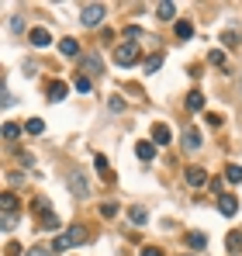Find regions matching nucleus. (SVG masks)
<instances>
[{"instance_id":"obj_11","label":"nucleus","mask_w":242,"mask_h":256,"mask_svg":"<svg viewBox=\"0 0 242 256\" xmlns=\"http://www.w3.org/2000/svg\"><path fill=\"white\" fill-rule=\"evenodd\" d=\"M198 146H201V132H198V128H187V132H184V149L190 152V149H198Z\"/></svg>"},{"instance_id":"obj_17","label":"nucleus","mask_w":242,"mask_h":256,"mask_svg":"<svg viewBox=\"0 0 242 256\" xmlns=\"http://www.w3.org/2000/svg\"><path fill=\"white\" fill-rule=\"evenodd\" d=\"M128 222H132V225H146V222H149V212H146V208H128Z\"/></svg>"},{"instance_id":"obj_6","label":"nucleus","mask_w":242,"mask_h":256,"mask_svg":"<svg viewBox=\"0 0 242 256\" xmlns=\"http://www.w3.org/2000/svg\"><path fill=\"white\" fill-rule=\"evenodd\" d=\"M218 208L225 218H232V214L239 212V201H236V194H218Z\"/></svg>"},{"instance_id":"obj_13","label":"nucleus","mask_w":242,"mask_h":256,"mask_svg":"<svg viewBox=\"0 0 242 256\" xmlns=\"http://www.w3.org/2000/svg\"><path fill=\"white\" fill-rule=\"evenodd\" d=\"M94 166H97V173L111 184V176H114V173H111V166H108V156H94Z\"/></svg>"},{"instance_id":"obj_7","label":"nucleus","mask_w":242,"mask_h":256,"mask_svg":"<svg viewBox=\"0 0 242 256\" xmlns=\"http://www.w3.org/2000/svg\"><path fill=\"white\" fill-rule=\"evenodd\" d=\"M28 42L35 45V48H45V45H52V35H48L45 28H32V32H28Z\"/></svg>"},{"instance_id":"obj_4","label":"nucleus","mask_w":242,"mask_h":256,"mask_svg":"<svg viewBox=\"0 0 242 256\" xmlns=\"http://www.w3.org/2000/svg\"><path fill=\"white\" fill-rule=\"evenodd\" d=\"M80 70H83V76H90V80H97L104 66H100V59H97V56H80Z\"/></svg>"},{"instance_id":"obj_3","label":"nucleus","mask_w":242,"mask_h":256,"mask_svg":"<svg viewBox=\"0 0 242 256\" xmlns=\"http://www.w3.org/2000/svg\"><path fill=\"white\" fill-rule=\"evenodd\" d=\"M104 14H108V7H104V4H83V7H80V24L97 28V24L104 21Z\"/></svg>"},{"instance_id":"obj_5","label":"nucleus","mask_w":242,"mask_h":256,"mask_svg":"<svg viewBox=\"0 0 242 256\" xmlns=\"http://www.w3.org/2000/svg\"><path fill=\"white\" fill-rule=\"evenodd\" d=\"M184 180H187V187H194V190H198V187L208 184V173H204L201 166H190V170L184 173Z\"/></svg>"},{"instance_id":"obj_34","label":"nucleus","mask_w":242,"mask_h":256,"mask_svg":"<svg viewBox=\"0 0 242 256\" xmlns=\"http://www.w3.org/2000/svg\"><path fill=\"white\" fill-rule=\"evenodd\" d=\"M142 256H162L160 246H142Z\"/></svg>"},{"instance_id":"obj_12","label":"nucleus","mask_w":242,"mask_h":256,"mask_svg":"<svg viewBox=\"0 0 242 256\" xmlns=\"http://www.w3.org/2000/svg\"><path fill=\"white\" fill-rule=\"evenodd\" d=\"M66 90H70V86L62 84V80H52V84H48V100H62Z\"/></svg>"},{"instance_id":"obj_24","label":"nucleus","mask_w":242,"mask_h":256,"mask_svg":"<svg viewBox=\"0 0 242 256\" xmlns=\"http://www.w3.org/2000/svg\"><path fill=\"white\" fill-rule=\"evenodd\" d=\"M194 35V24L190 21H176V38H190Z\"/></svg>"},{"instance_id":"obj_19","label":"nucleus","mask_w":242,"mask_h":256,"mask_svg":"<svg viewBox=\"0 0 242 256\" xmlns=\"http://www.w3.org/2000/svg\"><path fill=\"white\" fill-rule=\"evenodd\" d=\"M160 66H162V52H152L146 59V73H160Z\"/></svg>"},{"instance_id":"obj_28","label":"nucleus","mask_w":242,"mask_h":256,"mask_svg":"<svg viewBox=\"0 0 242 256\" xmlns=\"http://www.w3.org/2000/svg\"><path fill=\"white\" fill-rule=\"evenodd\" d=\"M24 256H56V250H52V246H32Z\"/></svg>"},{"instance_id":"obj_2","label":"nucleus","mask_w":242,"mask_h":256,"mask_svg":"<svg viewBox=\"0 0 242 256\" xmlns=\"http://www.w3.org/2000/svg\"><path fill=\"white\" fill-rule=\"evenodd\" d=\"M138 59H142V52H138V45H135V42L114 45V62H118V66H135Z\"/></svg>"},{"instance_id":"obj_9","label":"nucleus","mask_w":242,"mask_h":256,"mask_svg":"<svg viewBox=\"0 0 242 256\" xmlns=\"http://www.w3.org/2000/svg\"><path fill=\"white\" fill-rule=\"evenodd\" d=\"M135 156H138L142 163H149V160L156 156V142H135Z\"/></svg>"},{"instance_id":"obj_36","label":"nucleus","mask_w":242,"mask_h":256,"mask_svg":"<svg viewBox=\"0 0 242 256\" xmlns=\"http://www.w3.org/2000/svg\"><path fill=\"white\" fill-rule=\"evenodd\" d=\"M21 253V250H18V246H14V242H10V246H7V250H4V256H18Z\"/></svg>"},{"instance_id":"obj_35","label":"nucleus","mask_w":242,"mask_h":256,"mask_svg":"<svg viewBox=\"0 0 242 256\" xmlns=\"http://www.w3.org/2000/svg\"><path fill=\"white\" fill-rule=\"evenodd\" d=\"M0 104H4V108H14V94H10V90H4V100H0Z\"/></svg>"},{"instance_id":"obj_32","label":"nucleus","mask_w":242,"mask_h":256,"mask_svg":"<svg viewBox=\"0 0 242 256\" xmlns=\"http://www.w3.org/2000/svg\"><path fill=\"white\" fill-rule=\"evenodd\" d=\"M208 59H211L214 66H225V52H222V48H211V56H208Z\"/></svg>"},{"instance_id":"obj_10","label":"nucleus","mask_w":242,"mask_h":256,"mask_svg":"<svg viewBox=\"0 0 242 256\" xmlns=\"http://www.w3.org/2000/svg\"><path fill=\"white\" fill-rule=\"evenodd\" d=\"M70 190H73L76 198H86V194H90V187H86L83 173H73V176H70Z\"/></svg>"},{"instance_id":"obj_15","label":"nucleus","mask_w":242,"mask_h":256,"mask_svg":"<svg viewBox=\"0 0 242 256\" xmlns=\"http://www.w3.org/2000/svg\"><path fill=\"white\" fill-rule=\"evenodd\" d=\"M59 52L73 59V56H80V45H76V38H62V42H59Z\"/></svg>"},{"instance_id":"obj_33","label":"nucleus","mask_w":242,"mask_h":256,"mask_svg":"<svg viewBox=\"0 0 242 256\" xmlns=\"http://www.w3.org/2000/svg\"><path fill=\"white\" fill-rule=\"evenodd\" d=\"M222 42L228 45V48H236V45H239V35H236V32H225V35H222Z\"/></svg>"},{"instance_id":"obj_14","label":"nucleus","mask_w":242,"mask_h":256,"mask_svg":"<svg viewBox=\"0 0 242 256\" xmlns=\"http://www.w3.org/2000/svg\"><path fill=\"white\" fill-rule=\"evenodd\" d=\"M156 18H160V21H173V18H176V7L166 0V4H160V7H156Z\"/></svg>"},{"instance_id":"obj_27","label":"nucleus","mask_w":242,"mask_h":256,"mask_svg":"<svg viewBox=\"0 0 242 256\" xmlns=\"http://www.w3.org/2000/svg\"><path fill=\"white\" fill-rule=\"evenodd\" d=\"M187 242H190L194 250H204V246H208V239H204V232H190V236H187Z\"/></svg>"},{"instance_id":"obj_31","label":"nucleus","mask_w":242,"mask_h":256,"mask_svg":"<svg viewBox=\"0 0 242 256\" xmlns=\"http://www.w3.org/2000/svg\"><path fill=\"white\" fill-rule=\"evenodd\" d=\"M124 38H132V42L142 38V28H138V24H128V28H124Z\"/></svg>"},{"instance_id":"obj_18","label":"nucleus","mask_w":242,"mask_h":256,"mask_svg":"<svg viewBox=\"0 0 242 256\" xmlns=\"http://www.w3.org/2000/svg\"><path fill=\"white\" fill-rule=\"evenodd\" d=\"M225 180H228V184H242V166L228 163V166H225Z\"/></svg>"},{"instance_id":"obj_22","label":"nucleus","mask_w":242,"mask_h":256,"mask_svg":"<svg viewBox=\"0 0 242 256\" xmlns=\"http://www.w3.org/2000/svg\"><path fill=\"white\" fill-rule=\"evenodd\" d=\"M21 132H24L21 125H14V122H7V125H4V138H7V142H14V138H18Z\"/></svg>"},{"instance_id":"obj_29","label":"nucleus","mask_w":242,"mask_h":256,"mask_svg":"<svg viewBox=\"0 0 242 256\" xmlns=\"http://www.w3.org/2000/svg\"><path fill=\"white\" fill-rule=\"evenodd\" d=\"M114 214H118V204L114 201H104L100 204V218H114Z\"/></svg>"},{"instance_id":"obj_26","label":"nucleus","mask_w":242,"mask_h":256,"mask_svg":"<svg viewBox=\"0 0 242 256\" xmlns=\"http://www.w3.org/2000/svg\"><path fill=\"white\" fill-rule=\"evenodd\" d=\"M42 228H59V214L42 212Z\"/></svg>"},{"instance_id":"obj_16","label":"nucleus","mask_w":242,"mask_h":256,"mask_svg":"<svg viewBox=\"0 0 242 256\" xmlns=\"http://www.w3.org/2000/svg\"><path fill=\"white\" fill-rule=\"evenodd\" d=\"M187 111H204V94H201V90H190V97H187Z\"/></svg>"},{"instance_id":"obj_23","label":"nucleus","mask_w":242,"mask_h":256,"mask_svg":"<svg viewBox=\"0 0 242 256\" xmlns=\"http://www.w3.org/2000/svg\"><path fill=\"white\" fill-rule=\"evenodd\" d=\"M225 242H228V250H232V253H239V250H242V232H239V228H236V232H228V239H225Z\"/></svg>"},{"instance_id":"obj_8","label":"nucleus","mask_w":242,"mask_h":256,"mask_svg":"<svg viewBox=\"0 0 242 256\" xmlns=\"http://www.w3.org/2000/svg\"><path fill=\"white\" fill-rule=\"evenodd\" d=\"M170 138H173V132H170V125H152V142L156 146H170Z\"/></svg>"},{"instance_id":"obj_30","label":"nucleus","mask_w":242,"mask_h":256,"mask_svg":"<svg viewBox=\"0 0 242 256\" xmlns=\"http://www.w3.org/2000/svg\"><path fill=\"white\" fill-rule=\"evenodd\" d=\"M14 222H18V212H4V222H0V225H4V232H10V228H14Z\"/></svg>"},{"instance_id":"obj_1","label":"nucleus","mask_w":242,"mask_h":256,"mask_svg":"<svg viewBox=\"0 0 242 256\" xmlns=\"http://www.w3.org/2000/svg\"><path fill=\"white\" fill-rule=\"evenodd\" d=\"M80 242H86V228H83V225H73V228H66V232L52 242V250H56V253H62V250L80 246Z\"/></svg>"},{"instance_id":"obj_20","label":"nucleus","mask_w":242,"mask_h":256,"mask_svg":"<svg viewBox=\"0 0 242 256\" xmlns=\"http://www.w3.org/2000/svg\"><path fill=\"white\" fill-rule=\"evenodd\" d=\"M73 86H76L80 94H90V90H94V80H90V76H83V73H76V80H73Z\"/></svg>"},{"instance_id":"obj_21","label":"nucleus","mask_w":242,"mask_h":256,"mask_svg":"<svg viewBox=\"0 0 242 256\" xmlns=\"http://www.w3.org/2000/svg\"><path fill=\"white\" fill-rule=\"evenodd\" d=\"M24 132H28V135H42V132H45V122H42V118H32V122H24Z\"/></svg>"},{"instance_id":"obj_25","label":"nucleus","mask_w":242,"mask_h":256,"mask_svg":"<svg viewBox=\"0 0 242 256\" xmlns=\"http://www.w3.org/2000/svg\"><path fill=\"white\" fill-rule=\"evenodd\" d=\"M0 204H4V212H14V208H18V198H14L10 190H4V194H0Z\"/></svg>"}]
</instances>
